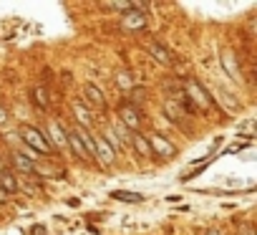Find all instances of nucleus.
Returning a JSON list of instances; mask_svg holds the SVG:
<instances>
[{
	"instance_id": "nucleus-1",
	"label": "nucleus",
	"mask_w": 257,
	"mask_h": 235,
	"mask_svg": "<svg viewBox=\"0 0 257 235\" xmlns=\"http://www.w3.org/2000/svg\"><path fill=\"white\" fill-rule=\"evenodd\" d=\"M18 137H21V142H23L28 149H33L36 154H46V157L53 154V147L48 144V139H46V134H43L41 129H36V127H31V124H18Z\"/></svg>"
},
{
	"instance_id": "nucleus-2",
	"label": "nucleus",
	"mask_w": 257,
	"mask_h": 235,
	"mask_svg": "<svg viewBox=\"0 0 257 235\" xmlns=\"http://www.w3.org/2000/svg\"><path fill=\"white\" fill-rule=\"evenodd\" d=\"M118 124L132 134L142 129V111L134 101H121L118 104Z\"/></svg>"
},
{
	"instance_id": "nucleus-3",
	"label": "nucleus",
	"mask_w": 257,
	"mask_h": 235,
	"mask_svg": "<svg viewBox=\"0 0 257 235\" xmlns=\"http://www.w3.org/2000/svg\"><path fill=\"white\" fill-rule=\"evenodd\" d=\"M147 142H149V149H152V157H154V160L167 162V160L177 157V144L169 142L164 134H149Z\"/></svg>"
},
{
	"instance_id": "nucleus-4",
	"label": "nucleus",
	"mask_w": 257,
	"mask_h": 235,
	"mask_svg": "<svg viewBox=\"0 0 257 235\" xmlns=\"http://www.w3.org/2000/svg\"><path fill=\"white\" fill-rule=\"evenodd\" d=\"M184 89H187V99L194 104V109H209L212 106V96L204 91V86L194 79H187L184 81Z\"/></svg>"
},
{
	"instance_id": "nucleus-5",
	"label": "nucleus",
	"mask_w": 257,
	"mask_h": 235,
	"mask_svg": "<svg viewBox=\"0 0 257 235\" xmlns=\"http://www.w3.org/2000/svg\"><path fill=\"white\" fill-rule=\"evenodd\" d=\"M83 101L91 109H96V111H106V96H103V91L96 84H86L83 86Z\"/></svg>"
},
{
	"instance_id": "nucleus-6",
	"label": "nucleus",
	"mask_w": 257,
	"mask_h": 235,
	"mask_svg": "<svg viewBox=\"0 0 257 235\" xmlns=\"http://www.w3.org/2000/svg\"><path fill=\"white\" fill-rule=\"evenodd\" d=\"M93 142H96V160H101L103 167H111V165L116 162V152H113V147H111L106 139H101V137H93Z\"/></svg>"
},
{
	"instance_id": "nucleus-7",
	"label": "nucleus",
	"mask_w": 257,
	"mask_h": 235,
	"mask_svg": "<svg viewBox=\"0 0 257 235\" xmlns=\"http://www.w3.org/2000/svg\"><path fill=\"white\" fill-rule=\"evenodd\" d=\"M73 132H76V137L81 139V144H83V149H86V154H88V160H96V142H93V134L88 132V129H83V127H73Z\"/></svg>"
},
{
	"instance_id": "nucleus-8",
	"label": "nucleus",
	"mask_w": 257,
	"mask_h": 235,
	"mask_svg": "<svg viewBox=\"0 0 257 235\" xmlns=\"http://www.w3.org/2000/svg\"><path fill=\"white\" fill-rule=\"evenodd\" d=\"M147 51H149V56H152L154 61H159V63H164V66H172V63H174V56H172L162 43H157V41H152Z\"/></svg>"
},
{
	"instance_id": "nucleus-9",
	"label": "nucleus",
	"mask_w": 257,
	"mask_h": 235,
	"mask_svg": "<svg viewBox=\"0 0 257 235\" xmlns=\"http://www.w3.org/2000/svg\"><path fill=\"white\" fill-rule=\"evenodd\" d=\"M0 190H3L6 195H16V192L21 190L18 177H16L11 170H0Z\"/></svg>"
},
{
	"instance_id": "nucleus-10",
	"label": "nucleus",
	"mask_w": 257,
	"mask_h": 235,
	"mask_svg": "<svg viewBox=\"0 0 257 235\" xmlns=\"http://www.w3.org/2000/svg\"><path fill=\"white\" fill-rule=\"evenodd\" d=\"M222 66H224V71L237 81V79H242V68H239V61H237V56L232 53V51H224L222 53Z\"/></svg>"
},
{
	"instance_id": "nucleus-11",
	"label": "nucleus",
	"mask_w": 257,
	"mask_h": 235,
	"mask_svg": "<svg viewBox=\"0 0 257 235\" xmlns=\"http://www.w3.org/2000/svg\"><path fill=\"white\" fill-rule=\"evenodd\" d=\"M48 144L51 147H56V149H61V147H66V132H63V127L58 124V122H48Z\"/></svg>"
},
{
	"instance_id": "nucleus-12",
	"label": "nucleus",
	"mask_w": 257,
	"mask_h": 235,
	"mask_svg": "<svg viewBox=\"0 0 257 235\" xmlns=\"http://www.w3.org/2000/svg\"><path fill=\"white\" fill-rule=\"evenodd\" d=\"M66 144L71 147V152L76 154V160L88 162V154H86V149H83V144H81V139L76 137V132H73V129H68V132H66Z\"/></svg>"
},
{
	"instance_id": "nucleus-13",
	"label": "nucleus",
	"mask_w": 257,
	"mask_h": 235,
	"mask_svg": "<svg viewBox=\"0 0 257 235\" xmlns=\"http://www.w3.org/2000/svg\"><path fill=\"white\" fill-rule=\"evenodd\" d=\"M132 144H134V149H137V154H139L142 160H152L149 142H147V137H144L142 132H134V134H132Z\"/></svg>"
},
{
	"instance_id": "nucleus-14",
	"label": "nucleus",
	"mask_w": 257,
	"mask_h": 235,
	"mask_svg": "<svg viewBox=\"0 0 257 235\" xmlns=\"http://www.w3.org/2000/svg\"><path fill=\"white\" fill-rule=\"evenodd\" d=\"M31 101H33V106H38L41 111H46L48 109V89L46 86H33L31 89Z\"/></svg>"
},
{
	"instance_id": "nucleus-15",
	"label": "nucleus",
	"mask_w": 257,
	"mask_h": 235,
	"mask_svg": "<svg viewBox=\"0 0 257 235\" xmlns=\"http://www.w3.org/2000/svg\"><path fill=\"white\" fill-rule=\"evenodd\" d=\"M73 116H76V119H78V127H83V129H88L91 127V111L81 104V101H73Z\"/></svg>"
},
{
	"instance_id": "nucleus-16",
	"label": "nucleus",
	"mask_w": 257,
	"mask_h": 235,
	"mask_svg": "<svg viewBox=\"0 0 257 235\" xmlns=\"http://www.w3.org/2000/svg\"><path fill=\"white\" fill-rule=\"evenodd\" d=\"M11 162L21 170V172H28V175H33L38 167H36V162L33 160H28L26 154H21V152H13V157H11Z\"/></svg>"
},
{
	"instance_id": "nucleus-17",
	"label": "nucleus",
	"mask_w": 257,
	"mask_h": 235,
	"mask_svg": "<svg viewBox=\"0 0 257 235\" xmlns=\"http://www.w3.org/2000/svg\"><path fill=\"white\" fill-rule=\"evenodd\" d=\"M144 23H147V18L142 13H137V11H128V16L121 18V26L123 28H144Z\"/></svg>"
},
{
	"instance_id": "nucleus-18",
	"label": "nucleus",
	"mask_w": 257,
	"mask_h": 235,
	"mask_svg": "<svg viewBox=\"0 0 257 235\" xmlns=\"http://www.w3.org/2000/svg\"><path fill=\"white\" fill-rule=\"evenodd\" d=\"M116 86L123 91H132V89H137V79L128 71H116Z\"/></svg>"
},
{
	"instance_id": "nucleus-19",
	"label": "nucleus",
	"mask_w": 257,
	"mask_h": 235,
	"mask_svg": "<svg viewBox=\"0 0 257 235\" xmlns=\"http://www.w3.org/2000/svg\"><path fill=\"white\" fill-rule=\"evenodd\" d=\"M164 109H167L169 119H172L174 124H184V114H182V109H179L174 101H167V104H164Z\"/></svg>"
},
{
	"instance_id": "nucleus-20",
	"label": "nucleus",
	"mask_w": 257,
	"mask_h": 235,
	"mask_svg": "<svg viewBox=\"0 0 257 235\" xmlns=\"http://www.w3.org/2000/svg\"><path fill=\"white\" fill-rule=\"evenodd\" d=\"M111 197H113V200H121V202H132V205H134V202H142V200H144V197H142L139 192H126V190H116V192H113Z\"/></svg>"
},
{
	"instance_id": "nucleus-21",
	"label": "nucleus",
	"mask_w": 257,
	"mask_h": 235,
	"mask_svg": "<svg viewBox=\"0 0 257 235\" xmlns=\"http://www.w3.org/2000/svg\"><path fill=\"white\" fill-rule=\"evenodd\" d=\"M98 137H101V139H106V142L113 147V152H116V149H121V139L116 137V132H113L111 127H103V134H98Z\"/></svg>"
},
{
	"instance_id": "nucleus-22",
	"label": "nucleus",
	"mask_w": 257,
	"mask_h": 235,
	"mask_svg": "<svg viewBox=\"0 0 257 235\" xmlns=\"http://www.w3.org/2000/svg\"><path fill=\"white\" fill-rule=\"evenodd\" d=\"M6 124H8V111H6L3 106H0V129H3Z\"/></svg>"
},
{
	"instance_id": "nucleus-23",
	"label": "nucleus",
	"mask_w": 257,
	"mask_h": 235,
	"mask_svg": "<svg viewBox=\"0 0 257 235\" xmlns=\"http://www.w3.org/2000/svg\"><path fill=\"white\" fill-rule=\"evenodd\" d=\"M204 235H222V232H219L217 227H207V230H204Z\"/></svg>"
},
{
	"instance_id": "nucleus-24",
	"label": "nucleus",
	"mask_w": 257,
	"mask_h": 235,
	"mask_svg": "<svg viewBox=\"0 0 257 235\" xmlns=\"http://www.w3.org/2000/svg\"><path fill=\"white\" fill-rule=\"evenodd\" d=\"M242 235H254V230H252L249 225H244V227H242Z\"/></svg>"
}]
</instances>
